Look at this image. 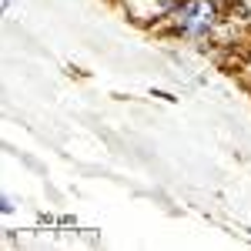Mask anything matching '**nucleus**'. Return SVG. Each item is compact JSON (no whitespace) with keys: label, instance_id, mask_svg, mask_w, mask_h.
<instances>
[{"label":"nucleus","instance_id":"obj_1","mask_svg":"<svg viewBox=\"0 0 251 251\" xmlns=\"http://www.w3.org/2000/svg\"><path fill=\"white\" fill-rule=\"evenodd\" d=\"M221 24V7L218 0H184L171 14L174 34H181L184 40H208Z\"/></svg>","mask_w":251,"mask_h":251}]
</instances>
